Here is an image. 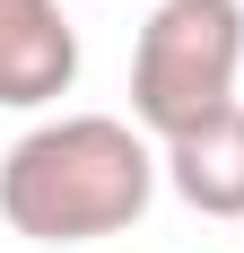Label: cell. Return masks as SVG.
<instances>
[{
	"instance_id": "1",
	"label": "cell",
	"mask_w": 244,
	"mask_h": 253,
	"mask_svg": "<svg viewBox=\"0 0 244 253\" xmlns=\"http://www.w3.org/2000/svg\"><path fill=\"white\" fill-rule=\"evenodd\" d=\"M157 149L122 114H52L0 157V218L26 245H96L140 227L157 201Z\"/></svg>"
},
{
	"instance_id": "2",
	"label": "cell",
	"mask_w": 244,
	"mask_h": 253,
	"mask_svg": "<svg viewBox=\"0 0 244 253\" xmlns=\"http://www.w3.org/2000/svg\"><path fill=\"white\" fill-rule=\"evenodd\" d=\"M244 79V0H157L131 52V123L166 149L218 123Z\"/></svg>"
},
{
	"instance_id": "4",
	"label": "cell",
	"mask_w": 244,
	"mask_h": 253,
	"mask_svg": "<svg viewBox=\"0 0 244 253\" xmlns=\"http://www.w3.org/2000/svg\"><path fill=\"white\" fill-rule=\"evenodd\" d=\"M157 166H166V183H174L183 210H201V218H244V105H227L218 123L166 140Z\"/></svg>"
},
{
	"instance_id": "3",
	"label": "cell",
	"mask_w": 244,
	"mask_h": 253,
	"mask_svg": "<svg viewBox=\"0 0 244 253\" xmlns=\"http://www.w3.org/2000/svg\"><path fill=\"white\" fill-rule=\"evenodd\" d=\"M79 87V26L61 0H0V105L35 114Z\"/></svg>"
}]
</instances>
